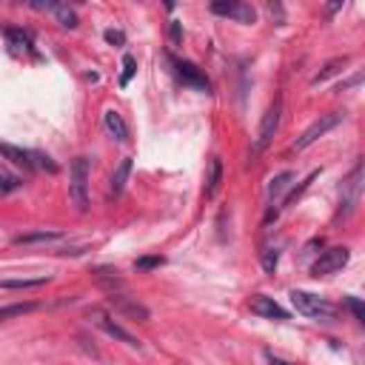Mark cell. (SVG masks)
<instances>
[{"label": "cell", "mask_w": 365, "mask_h": 365, "mask_svg": "<svg viewBox=\"0 0 365 365\" xmlns=\"http://www.w3.org/2000/svg\"><path fill=\"white\" fill-rule=\"evenodd\" d=\"M89 177H91V160L75 157L69 166V197L80 214L89 211Z\"/></svg>", "instance_id": "6da1fadb"}, {"label": "cell", "mask_w": 365, "mask_h": 365, "mask_svg": "<svg viewBox=\"0 0 365 365\" xmlns=\"http://www.w3.org/2000/svg\"><path fill=\"white\" fill-rule=\"evenodd\" d=\"M291 305H294L300 314H305V317H311V320H326L328 323V320L337 317L334 303H328L317 294H308V291H300V288L291 291Z\"/></svg>", "instance_id": "7a4b0ae2"}, {"label": "cell", "mask_w": 365, "mask_h": 365, "mask_svg": "<svg viewBox=\"0 0 365 365\" xmlns=\"http://www.w3.org/2000/svg\"><path fill=\"white\" fill-rule=\"evenodd\" d=\"M339 123H343V114L339 112H328V114H320L317 120H314V123L303 132V137H297V143H294V152H305L308 145H314L317 143L323 134H328L331 129H337Z\"/></svg>", "instance_id": "3957f363"}, {"label": "cell", "mask_w": 365, "mask_h": 365, "mask_svg": "<svg viewBox=\"0 0 365 365\" xmlns=\"http://www.w3.org/2000/svg\"><path fill=\"white\" fill-rule=\"evenodd\" d=\"M280 114H283V100H280V97H274V103L265 109V114L260 120V129H257V143H254V152L257 154L271 145V140H274V134L280 129Z\"/></svg>", "instance_id": "277c9868"}, {"label": "cell", "mask_w": 365, "mask_h": 365, "mask_svg": "<svg viewBox=\"0 0 365 365\" xmlns=\"http://www.w3.org/2000/svg\"><path fill=\"white\" fill-rule=\"evenodd\" d=\"M348 257H351V251H348L346 246L326 249V251L317 257V262L311 265V277H328V274H337V271L348 262Z\"/></svg>", "instance_id": "5b68a950"}, {"label": "cell", "mask_w": 365, "mask_h": 365, "mask_svg": "<svg viewBox=\"0 0 365 365\" xmlns=\"http://www.w3.org/2000/svg\"><path fill=\"white\" fill-rule=\"evenodd\" d=\"M359 188H362V163H357L351 168V175L343 183V203H339V214L337 217H343V220H346V217L354 214V208L359 203Z\"/></svg>", "instance_id": "8992f818"}, {"label": "cell", "mask_w": 365, "mask_h": 365, "mask_svg": "<svg viewBox=\"0 0 365 365\" xmlns=\"http://www.w3.org/2000/svg\"><path fill=\"white\" fill-rule=\"evenodd\" d=\"M175 71H177V78H180L183 86H188L194 91H206V94L211 91V83H208V78L203 75V69L197 63H191V60H175Z\"/></svg>", "instance_id": "52a82bcc"}, {"label": "cell", "mask_w": 365, "mask_h": 365, "mask_svg": "<svg viewBox=\"0 0 365 365\" xmlns=\"http://www.w3.org/2000/svg\"><path fill=\"white\" fill-rule=\"evenodd\" d=\"M211 12L214 15H223V17H231L237 23H254L257 20V12L251 3H240V0H214L211 3Z\"/></svg>", "instance_id": "ba28073f"}, {"label": "cell", "mask_w": 365, "mask_h": 365, "mask_svg": "<svg viewBox=\"0 0 365 365\" xmlns=\"http://www.w3.org/2000/svg\"><path fill=\"white\" fill-rule=\"evenodd\" d=\"M89 317L94 320V326L97 328H103L109 337H114V339H120V343H126L129 348H140V343H137V339L123 328V326H120V323H114L112 317H109V314H103V311H91L89 314Z\"/></svg>", "instance_id": "9c48e42d"}, {"label": "cell", "mask_w": 365, "mask_h": 365, "mask_svg": "<svg viewBox=\"0 0 365 365\" xmlns=\"http://www.w3.org/2000/svg\"><path fill=\"white\" fill-rule=\"evenodd\" d=\"M109 305L117 311V314H123V317H132V320H137V323H145L149 320V308H145L143 303H137V300H132V297H126V294H109Z\"/></svg>", "instance_id": "30bf717a"}, {"label": "cell", "mask_w": 365, "mask_h": 365, "mask_svg": "<svg viewBox=\"0 0 365 365\" xmlns=\"http://www.w3.org/2000/svg\"><path fill=\"white\" fill-rule=\"evenodd\" d=\"M251 311L257 317H265V320H288V311L274 297H265V294H257L251 300Z\"/></svg>", "instance_id": "8fae6325"}, {"label": "cell", "mask_w": 365, "mask_h": 365, "mask_svg": "<svg viewBox=\"0 0 365 365\" xmlns=\"http://www.w3.org/2000/svg\"><path fill=\"white\" fill-rule=\"evenodd\" d=\"M0 157H6L9 163L20 166L23 172H35V154L20 149V145H12V143H0Z\"/></svg>", "instance_id": "7c38bea8"}, {"label": "cell", "mask_w": 365, "mask_h": 365, "mask_svg": "<svg viewBox=\"0 0 365 365\" xmlns=\"http://www.w3.org/2000/svg\"><path fill=\"white\" fill-rule=\"evenodd\" d=\"M103 129H106V134H109L112 140H117V143H129V126H126V120L120 117L114 109L103 112Z\"/></svg>", "instance_id": "4fadbf2b"}, {"label": "cell", "mask_w": 365, "mask_h": 365, "mask_svg": "<svg viewBox=\"0 0 365 365\" xmlns=\"http://www.w3.org/2000/svg\"><path fill=\"white\" fill-rule=\"evenodd\" d=\"M132 166H134V160H132V157H123V160L117 163V168L112 172L109 197H120V194H123V188H126V183H129V177H132Z\"/></svg>", "instance_id": "5bb4252c"}, {"label": "cell", "mask_w": 365, "mask_h": 365, "mask_svg": "<svg viewBox=\"0 0 365 365\" xmlns=\"http://www.w3.org/2000/svg\"><path fill=\"white\" fill-rule=\"evenodd\" d=\"M6 43L12 48V55H29L35 52V40H32V32L26 29H6Z\"/></svg>", "instance_id": "9a60e30c"}, {"label": "cell", "mask_w": 365, "mask_h": 365, "mask_svg": "<svg viewBox=\"0 0 365 365\" xmlns=\"http://www.w3.org/2000/svg\"><path fill=\"white\" fill-rule=\"evenodd\" d=\"M94 283L100 285L103 291H109V294H117L120 288H123V280H120V271L117 269H106V265H100V269L91 271Z\"/></svg>", "instance_id": "2e32d148"}, {"label": "cell", "mask_w": 365, "mask_h": 365, "mask_svg": "<svg viewBox=\"0 0 365 365\" xmlns=\"http://www.w3.org/2000/svg\"><path fill=\"white\" fill-rule=\"evenodd\" d=\"M223 183V160L220 157H211L208 163V177H206V200L217 197V188Z\"/></svg>", "instance_id": "e0dca14e"}, {"label": "cell", "mask_w": 365, "mask_h": 365, "mask_svg": "<svg viewBox=\"0 0 365 365\" xmlns=\"http://www.w3.org/2000/svg\"><path fill=\"white\" fill-rule=\"evenodd\" d=\"M348 66V57L343 55V57H334V60H328L320 71H317V75H314L311 78V86H320V83H326L328 78H334V75H339V71H343Z\"/></svg>", "instance_id": "ac0fdd59"}, {"label": "cell", "mask_w": 365, "mask_h": 365, "mask_svg": "<svg viewBox=\"0 0 365 365\" xmlns=\"http://www.w3.org/2000/svg\"><path fill=\"white\" fill-rule=\"evenodd\" d=\"M48 240H60V231H32V234H20L15 237V246H32V242H48Z\"/></svg>", "instance_id": "d6986e66"}, {"label": "cell", "mask_w": 365, "mask_h": 365, "mask_svg": "<svg viewBox=\"0 0 365 365\" xmlns=\"http://www.w3.org/2000/svg\"><path fill=\"white\" fill-rule=\"evenodd\" d=\"M52 15L60 20V26H66V29H75V26H78V12H75V9H69L66 3H55Z\"/></svg>", "instance_id": "ffe728a7"}, {"label": "cell", "mask_w": 365, "mask_h": 365, "mask_svg": "<svg viewBox=\"0 0 365 365\" xmlns=\"http://www.w3.org/2000/svg\"><path fill=\"white\" fill-rule=\"evenodd\" d=\"M37 308V303H17V305H6L0 308V323H6L12 317H23V314H32Z\"/></svg>", "instance_id": "44dd1931"}, {"label": "cell", "mask_w": 365, "mask_h": 365, "mask_svg": "<svg viewBox=\"0 0 365 365\" xmlns=\"http://www.w3.org/2000/svg\"><path fill=\"white\" fill-rule=\"evenodd\" d=\"M291 180H294V175H291V172H283V175H277V177L269 183V200H271V203H274V200L280 197V194L288 188Z\"/></svg>", "instance_id": "7402d4cb"}, {"label": "cell", "mask_w": 365, "mask_h": 365, "mask_svg": "<svg viewBox=\"0 0 365 365\" xmlns=\"http://www.w3.org/2000/svg\"><path fill=\"white\" fill-rule=\"evenodd\" d=\"M317 175H320V172H311V175H308V177H305V180H303L300 186H294V188H291V191H288V197L283 200V208H288V206H294V203H297V197H300V194H303V191H305V188H308V186H311L314 180H317Z\"/></svg>", "instance_id": "603a6c76"}, {"label": "cell", "mask_w": 365, "mask_h": 365, "mask_svg": "<svg viewBox=\"0 0 365 365\" xmlns=\"http://www.w3.org/2000/svg\"><path fill=\"white\" fill-rule=\"evenodd\" d=\"M134 71H137V60H134V55H126L123 57V75H120V86H129L132 83V78H134Z\"/></svg>", "instance_id": "cb8c5ba5"}, {"label": "cell", "mask_w": 365, "mask_h": 365, "mask_svg": "<svg viewBox=\"0 0 365 365\" xmlns=\"http://www.w3.org/2000/svg\"><path fill=\"white\" fill-rule=\"evenodd\" d=\"M166 262V257H140L134 262V269L137 271H152V269H160V265Z\"/></svg>", "instance_id": "d4e9b609"}, {"label": "cell", "mask_w": 365, "mask_h": 365, "mask_svg": "<svg viewBox=\"0 0 365 365\" xmlns=\"http://www.w3.org/2000/svg\"><path fill=\"white\" fill-rule=\"evenodd\" d=\"M43 283L46 280H0V288H35Z\"/></svg>", "instance_id": "484cf974"}, {"label": "cell", "mask_w": 365, "mask_h": 365, "mask_svg": "<svg viewBox=\"0 0 365 365\" xmlns=\"http://www.w3.org/2000/svg\"><path fill=\"white\" fill-rule=\"evenodd\" d=\"M277 260H280V251L277 249H269L262 254V269L269 271V274H274V269H277Z\"/></svg>", "instance_id": "4316f807"}, {"label": "cell", "mask_w": 365, "mask_h": 365, "mask_svg": "<svg viewBox=\"0 0 365 365\" xmlns=\"http://www.w3.org/2000/svg\"><path fill=\"white\" fill-rule=\"evenodd\" d=\"M20 186V180L17 177H9L3 168H0V194H6V191H15Z\"/></svg>", "instance_id": "83f0119b"}, {"label": "cell", "mask_w": 365, "mask_h": 365, "mask_svg": "<svg viewBox=\"0 0 365 365\" xmlns=\"http://www.w3.org/2000/svg\"><path fill=\"white\" fill-rule=\"evenodd\" d=\"M346 305L354 311V317H357V323H365V305L357 300V297H346Z\"/></svg>", "instance_id": "f1b7e54d"}, {"label": "cell", "mask_w": 365, "mask_h": 365, "mask_svg": "<svg viewBox=\"0 0 365 365\" xmlns=\"http://www.w3.org/2000/svg\"><path fill=\"white\" fill-rule=\"evenodd\" d=\"M106 43H112V46H123L126 43V35L123 32H120V29H106Z\"/></svg>", "instance_id": "f546056e"}, {"label": "cell", "mask_w": 365, "mask_h": 365, "mask_svg": "<svg viewBox=\"0 0 365 365\" xmlns=\"http://www.w3.org/2000/svg\"><path fill=\"white\" fill-rule=\"evenodd\" d=\"M35 154V168L40 166V168H48V172H57V166L52 163V157H46V154H40V152H32Z\"/></svg>", "instance_id": "4dcf8cb0"}, {"label": "cell", "mask_w": 365, "mask_h": 365, "mask_svg": "<svg viewBox=\"0 0 365 365\" xmlns=\"http://www.w3.org/2000/svg\"><path fill=\"white\" fill-rule=\"evenodd\" d=\"M168 37H172L175 46H180V40H183V29H180V23H177V20L168 23Z\"/></svg>", "instance_id": "1f68e13d"}, {"label": "cell", "mask_w": 365, "mask_h": 365, "mask_svg": "<svg viewBox=\"0 0 365 365\" xmlns=\"http://www.w3.org/2000/svg\"><path fill=\"white\" fill-rule=\"evenodd\" d=\"M265 359H269V365H297V362H288V359L277 357L274 351H265Z\"/></svg>", "instance_id": "d6a6232c"}, {"label": "cell", "mask_w": 365, "mask_h": 365, "mask_svg": "<svg viewBox=\"0 0 365 365\" xmlns=\"http://www.w3.org/2000/svg\"><path fill=\"white\" fill-rule=\"evenodd\" d=\"M359 83H362V75H354L351 80H346V83H343V86H339L337 91H346V89H351V86H359Z\"/></svg>", "instance_id": "836d02e7"}]
</instances>
